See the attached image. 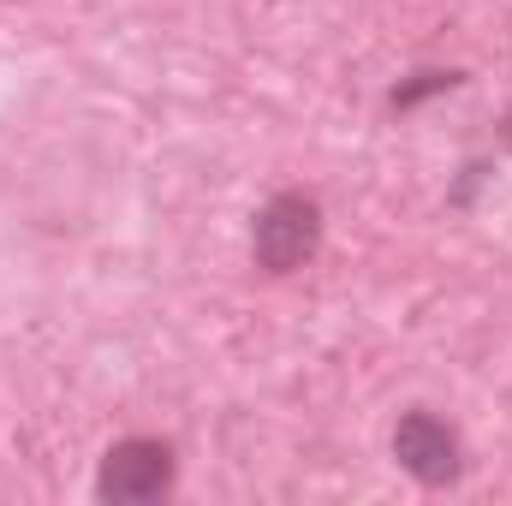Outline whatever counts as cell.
Segmentation results:
<instances>
[{
	"label": "cell",
	"instance_id": "7a4b0ae2",
	"mask_svg": "<svg viewBox=\"0 0 512 506\" xmlns=\"http://www.w3.org/2000/svg\"><path fill=\"white\" fill-rule=\"evenodd\" d=\"M173 483V447L167 441H149V435H131L120 447H108L102 459V477H96V495L114 506H143L161 501Z\"/></svg>",
	"mask_w": 512,
	"mask_h": 506
},
{
	"label": "cell",
	"instance_id": "6da1fadb",
	"mask_svg": "<svg viewBox=\"0 0 512 506\" xmlns=\"http://www.w3.org/2000/svg\"><path fill=\"white\" fill-rule=\"evenodd\" d=\"M316 239H322V209L316 197L304 191H280L262 215H256V233H251V251L268 274H292L316 256Z\"/></svg>",
	"mask_w": 512,
	"mask_h": 506
},
{
	"label": "cell",
	"instance_id": "3957f363",
	"mask_svg": "<svg viewBox=\"0 0 512 506\" xmlns=\"http://www.w3.org/2000/svg\"><path fill=\"white\" fill-rule=\"evenodd\" d=\"M393 459L417 477V483H453L459 477V435L441 423V417H429V411H405L399 417V429H393Z\"/></svg>",
	"mask_w": 512,
	"mask_h": 506
},
{
	"label": "cell",
	"instance_id": "277c9868",
	"mask_svg": "<svg viewBox=\"0 0 512 506\" xmlns=\"http://www.w3.org/2000/svg\"><path fill=\"white\" fill-rule=\"evenodd\" d=\"M435 90H453V72H417V84H399L393 90V108H411V102H423Z\"/></svg>",
	"mask_w": 512,
	"mask_h": 506
}]
</instances>
